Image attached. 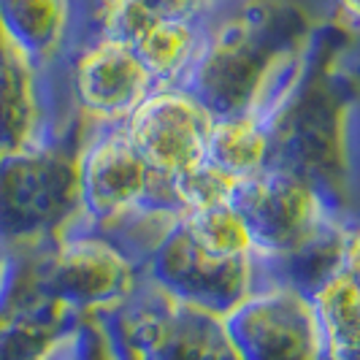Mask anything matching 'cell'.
<instances>
[{
    "instance_id": "obj_1",
    "label": "cell",
    "mask_w": 360,
    "mask_h": 360,
    "mask_svg": "<svg viewBox=\"0 0 360 360\" xmlns=\"http://www.w3.org/2000/svg\"><path fill=\"white\" fill-rule=\"evenodd\" d=\"M76 144L79 125L0 158V241L11 252L41 250L79 219Z\"/></svg>"
},
{
    "instance_id": "obj_2",
    "label": "cell",
    "mask_w": 360,
    "mask_h": 360,
    "mask_svg": "<svg viewBox=\"0 0 360 360\" xmlns=\"http://www.w3.org/2000/svg\"><path fill=\"white\" fill-rule=\"evenodd\" d=\"M76 198V222L111 236L152 212H176L168 181L149 168L122 122L79 125Z\"/></svg>"
},
{
    "instance_id": "obj_3",
    "label": "cell",
    "mask_w": 360,
    "mask_h": 360,
    "mask_svg": "<svg viewBox=\"0 0 360 360\" xmlns=\"http://www.w3.org/2000/svg\"><path fill=\"white\" fill-rule=\"evenodd\" d=\"M36 255V288L73 317H101L141 288V257L106 231L73 222Z\"/></svg>"
},
{
    "instance_id": "obj_4",
    "label": "cell",
    "mask_w": 360,
    "mask_h": 360,
    "mask_svg": "<svg viewBox=\"0 0 360 360\" xmlns=\"http://www.w3.org/2000/svg\"><path fill=\"white\" fill-rule=\"evenodd\" d=\"M122 349L133 360H241L225 317L141 282L120 309Z\"/></svg>"
},
{
    "instance_id": "obj_5",
    "label": "cell",
    "mask_w": 360,
    "mask_h": 360,
    "mask_svg": "<svg viewBox=\"0 0 360 360\" xmlns=\"http://www.w3.org/2000/svg\"><path fill=\"white\" fill-rule=\"evenodd\" d=\"M144 282L190 307L228 314L257 285L271 279L263 263L219 260L193 241L179 214L141 257Z\"/></svg>"
},
{
    "instance_id": "obj_6",
    "label": "cell",
    "mask_w": 360,
    "mask_h": 360,
    "mask_svg": "<svg viewBox=\"0 0 360 360\" xmlns=\"http://www.w3.org/2000/svg\"><path fill=\"white\" fill-rule=\"evenodd\" d=\"M60 84L79 125L125 122L130 111L158 87L130 44L98 27L73 46Z\"/></svg>"
},
{
    "instance_id": "obj_7",
    "label": "cell",
    "mask_w": 360,
    "mask_h": 360,
    "mask_svg": "<svg viewBox=\"0 0 360 360\" xmlns=\"http://www.w3.org/2000/svg\"><path fill=\"white\" fill-rule=\"evenodd\" d=\"M225 317L241 360H328L309 292L271 276Z\"/></svg>"
},
{
    "instance_id": "obj_8",
    "label": "cell",
    "mask_w": 360,
    "mask_h": 360,
    "mask_svg": "<svg viewBox=\"0 0 360 360\" xmlns=\"http://www.w3.org/2000/svg\"><path fill=\"white\" fill-rule=\"evenodd\" d=\"M122 125L149 168L171 181L206 162L214 111L184 84L155 87Z\"/></svg>"
},
{
    "instance_id": "obj_9",
    "label": "cell",
    "mask_w": 360,
    "mask_h": 360,
    "mask_svg": "<svg viewBox=\"0 0 360 360\" xmlns=\"http://www.w3.org/2000/svg\"><path fill=\"white\" fill-rule=\"evenodd\" d=\"M79 125L60 79L41 71L0 33V158Z\"/></svg>"
},
{
    "instance_id": "obj_10",
    "label": "cell",
    "mask_w": 360,
    "mask_h": 360,
    "mask_svg": "<svg viewBox=\"0 0 360 360\" xmlns=\"http://www.w3.org/2000/svg\"><path fill=\"white\" fill-rule=\"evenodd\" d=\"M0 33L54 79L84 38L76 33L73 0H0Z\"/></svg>"
},
{
    "instance_id": "obj_11",
    "label": "cell",
    "mask_w": 360,
    "mask_h": 360,
    "mask_svg": "<svg viewBox=\"0 0 360 360\" xmlns=\"http://www.w3.org/2000/svg\"><path fill=\"white\" fill-rule=\"evenodd\" d=\"M276 125L279 114L257 106L214 114L206 160L233 179H250L274 162Z\"/></svg>"
},
{
    "instance_id": "obj_12",
    "label": "cell",
    "mask_w": 360,
    "mask_h": 360,
    "mask_svg": "<svg viewBox=\"0 0 360 360\" xmlns=\"http://www.w3.org/2000/svg\"><path fill=\"white\" fill-rule=\"evenodd\" d=\"M209 19H160L127 38L158 87L187 84L206 41Z\"/></svg>"
},
{
    "instance_id": "obj_13",
    "label": "cell",
    "mask_w": 360,
    "mask_h": 360,
    "mask_svg": "<svg viewBox=\"0 0 360 360\" xmlns=\"http://www.w3.org/2000/svg\"><path fill=\"white\" fill-rule=\"evenodd\" d=\"M328 360H358V257L342 260L307 290Z\"/></svg>"
},
{
    "instance_id": "obj_14",
    "label": "cell",
    "mask_w": 360,
    "mask_h": 360,
    "mask_svg": "<svg viewBox=\"0 0 360 360\" xmlns=\"http://www.w3.org/2000/svg\"><path fill=\"white\" fill-rule=\"evenodd\" d=\"M184 231L193 236V241L203 247L209 255L219 260H250L260 263L255 250L252 233L244 214L236 209V203H219L198 212H184L179 214Z\"/></svg>"
},
{
    "instance_id": "obj_15",
    "label": "cell",
    "mask_w": 360,
    "mask_h": 360,
    "mask_svg": "<svg viewBox=\"0 0 360 360\" xmlns=\"http://www.w3.org/2000/svg\"><path fill=\"white\" fill-rule=\"evenodd\" d=\"M217 0H103L98 30L114 38L133 36L139 27L160 19H209Z\"/></svg>"
},
{
    "instance_id": "obj_16",
    "label": "cell",
    "mask_w": 360,
    "mask_h": 360,
    "mask_svg": "<svg viewBox=\"0 0 360 360\" xmlns=\"http://www.w3.org/2000/svg\"><path fill=\"white\" fill-rule=\"evenodd\" d=\"M236 187H238V179L214 168L209 160L168 181V193H171V200H174L179 214L219 206V203H231L236 195Z\"/></svg>"
},
{
    "instance_id": "obj_17",
    "label": "cell",
    "mask_w": 360,
    "mask_h": 360,
    "mask_svg": "<svg viewBox=\"0 0 360 360\" xmlns=\"http://www.w3.org/2000/svg\"><path fill=\"white\" fill-rule=\"evenodd\" d=\"M19 360H90V336H87V325L71 323L65 330H60L54 339L38 347L36 352L25 355Z\"/></svg>"
},
{
    "instance_id": "obj_18",
    "label": "cell",
    "mask_w": 360,
    "mask_h": 360,
    "mask_svg": "<svg viewBox=\"0 0 360 360\" xmlns=\"http://www.w3.org/2000/svg\"><path fill=\"white\" fill-rule=\"evenodd\" d=\"M333 3H336L339 19L349 30H355V25H358V0H333Z\"/></svg>"
}]
</instances>
